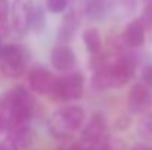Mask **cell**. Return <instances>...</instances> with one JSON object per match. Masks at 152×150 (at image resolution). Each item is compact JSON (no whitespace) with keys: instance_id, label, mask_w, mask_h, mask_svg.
Listing matches in <instances>:
<instances>
[{"instance_id":"cell-1","label":"cell","mask_w":152,"mask_h":150,"mask_svg":"<svg viewBox=\"0 0 152 150\" xmlns=\"http://www.w3.org/2000/svg\"><path fill=\"white\" fill-rule=\"evenodd\" d=\"M134 74V60L130 56H123L111 65H103L96 69L92 84L96 90L121 88Z\"/></svg>"},{"instance_id":"cell-2","label":"cell","mask_w":152,"mask_h":150,"mask_svg":"<svg viewBox=\"0 0 152 150\" xmlns=\"http://www.w3.org/2000/svg\"><path fill=\"white\" fill-rule=\"evenodd\" d=\"M86 118V112L80 106H64L52 113L49 128L55 137L64 138L77 131Z\"/></svg>"},{"instance_id":"cell-3","label":"cell","mask_w":152,"mask_h":150,"mask_svg":"<svg viewBox=\"0 0 152 150\" xmlns=\"http://www.w3.org/2000/svg\"><path fill=\"white\" fill-rule=\"evenodd\" d=\"M28 59L30 54L24 46L16 43L4 44L3 56L0 59V71L9 78H19L28 65Z\"/></svg>"},{"instance_id":"cell-4","label":"cell","mask_w":152,"mask_h":150,"mask_svg":"<svg viewBox=\"0 0 152 150\" xmlns=\"http://www.w3.org/2000/svg\"><path fill=\"white\" fill-rule=\"evenodd\" d=\"M84 93V77L81 72H69L68 75L56 78V87L52 94L53 99L62 101L78 100Z\"/></svg>"},{"instance_id":"cell-5","label":"cell","mask_w":152,"mask_h":150,"mask_svg":"<svg viewBox=\"0 0 152 150\" xmlns=\"http://www.w3.org/2000/svg\"><path fill=\"white\" fill-rule=\"evenodd\" d=\"M56 78L58 77H55L49 69H46L43 66L33 68L28 75L31 90L37 94H48V96H52L55 91Z\"/></svg>"},{"instance_id":"cell-6","label":"cell","mask_w":152,"mask_h":150,"mask_svg":"<svg viewBox=\"0 0 152 150\" xmlns=\"http://www.w3.org/2000/svg\"><path fill=\"white\" fill-rule=\"evenodd\" d=\"M129 109L133 113H143L152 109V88L146 87L143 83L136 84L130 93L127 100Z\"/></svg>"},{"instance_id":"cell-7","label":"cell","mask_w":152,"mask_h":150,"mask_svg":"<svg viewBox=\"0 0 152 150\" xmlns=\"http://www.w3.org/2000/svg\"><path fill=\"white\" fill-rule=\"evenodd\" d=\"M31 6L24 0H15L10 4V25L18 34H25L30 30Z\"/></svg>"},{"instance_id":"cell-8","label":"cell","mask_w":152,"mask_h":150,"mask_svg":"<svg viewBox=\"0 0 152 150\" xmlns=\"http://www.w3.org/2000/svg\"><path fill=\"white\" fill-rule=\"evenodd\" d=\"M105 131H106V122H105L103 116L102 115H93L92 119L86 124V127L81 131V141L84 144L93 146L98 141L103 140Z\"/></svg>"},{"instance_id":"cell-9","label":"cell","mask_w":152,"mask_h":150,"mask_svg":"<svg viewBox=\"0 0 152 150\" xmlns=\"http://www.w3.org/2000/svg\"><path fill=\"white\" fill-rule=\"evenodd\" d=\"M75 53L66 44L55 46L50 51V63L58 71H71L75 66Z\"/></svg>"},{"instance_id":"cell-10","label":"cell","mask_w":152,"mask_h":150,"mask_svg":"<svg viewBox=\"0 0 152 150\" xmlns=\"http://www.w3.org/2000/svg\"><path fill=\"white\" fill-rule=\"evenodd\" d=\"M123 41L129 47H142L145 44V28L139 19H134L127 24L123 33Z\"/></svg>"},{"instance_id":"cell-11","label":"cell","mask_w":152,"mask_h":150,"mask_svg":"<svg viewBox=\"0 0 152 150\" xmlns=\"http://www.w3.org/2000/svg\"><path fill=\"white\" fill-rule=\"evenodd\" d=\"M78 28V18L75 15V12H69L65 15V18L62 19L59 33H58V38L62 43H68L72 40L75 31Z\"/></svg>"},{"instance_id":"cell-12","label":"cell","mask_w":152,"mask_h":150,"mask_svg":"<svg viewBox=\"0 0 152 150\" xmlns=\"http://www.w3.org/2000/svg\"><path fill=\"white\" fill-rule=\"evenodd\" d=\"M83 41L87 51L92 54H98L102 50V37L98 28H87L83 33Z\"/></svg>"},{"instance_id":"cell-13","label":"cell","mask_w":152,"mask_h":150,"mask_svg":"<svg viewBox=\"0 0 152 150\" xmlns=\"http://www.w3.org/2000/svg\"><path fill=\"white\" fill-rule=\"evenodd\" d=\"M106 1L105 0H89L86 4V13L92 19H101L105 13Z\"/></svg>"},{"instance_id":"cell-14","label":"cell","mask_w":152,"mask_h":150,"mask_svg":"<svg viewBox=\"0 0 152 150\" xmlns=\"http://www.w3.org/2000/svg\"><path fill=\"white\" fill-rule=\"evenodd\" d=\"M46 25V16L45 12L40 6H34L31 7V15H30V28L40 31L43 27Z\"/></svg>"},{"instance_id":"cell-15","label":"cell","mask_w":152,"mask_h":150,"mask_svg":"<svg viewBox=\"0 0 152 150\" xmlns=\"http://www.w3.org/2000/svg\"><path fill=\"white\" fill-rule=\"evenodd\" d=\"M9 12H10L9 0H0V40L1 37L7 34V30H9V24H7Z\"/></svg>"},{"instance_id":"cell-16","label":"cell","mask_w":152,"mask_h":150,"mask_svg":"<svg viewBox=\"0 0 152 150\" xmlns=\"http://www.w3.org/2000/svg\"><path fill=\"white\" fill-rule=\"evenodd\" d=\"M140 24L143 25V28L146 30H152V0L151 1H146L145 7H143V12L140 15Z\"/></svg>"},{"instance_id":"cell-17","label":"cell","mask_w":152,"mask_h":150,"mask_svg":"<svg viewBox=\"0 0 152 150\" xmlns=\"http://www.w3.org/2000/svg\"><path fill=\"white\" fill-rule=\"evenodd\" d=\"M46 6L48 10L52 13H61L66 9L68 0H46Z\"/></svg>"},{"instance_id":"cell-18","label":"cell","mask_w":152,"mask_h":150,"mask_svg":"<svg viewBox=\"0 0 152 150\" xmlns=\"http://www.w3.org/2000/svg\"><path fill=\"white\" fill-rule=\"evenodd\" d=\"M142 81L146 87L152 88V65H148L142 71Z\"/></svg>"},{"instance_id":"cell-19","label":"cell","mask_w":152,"mask_h":150,"mask_svg":"<svg viewBox=\"0 0 152 150\" xmlns=\"http://www.w3.org/2000/svg\"><path fill=\"white\" fill-rule=\"evenodd\" d=\"M140 130H142V133H145V134H148V136L152 134V113H149V115L143 119Z\"/></svg>"},{"instance_id":"cell-20","label":"cell","mask_w":152,"mask_h":150,"mask_svg":"<svg viewBox=\"0 0 152 150\" xmlns=\"http://www.w3.org/2000/svg\"><path fill=\"white\" fill-rule=\"evenodd\" d=\"M69 150H87V149H84L81 144H72V146L69 147Z\"/></svg>"},{"instance_id":"cell-21","label":"cell","mask_w":152,"mask_h":150,"mask_svg":"<svg viewBox=\"0 0 152 150\" xmlns=\"http://www.w3.org/2000/svg\"><path fill=\"white\" fill-rule=\"evenodd\" d=\"M3 50H4V44H3V41L0 40V59H1V56H3Z\"/></svg>"},{"instance_id":"cell-22","label":"cell","mask_w":152,"mask_h":150,"mask_svg":"<svg viewBox=\"0 0 152 150\" xmlns=\"http://www.w3.org/2000/svg\"><path fill=\"white\" fill-rule=\"evenodd\" d=\"M132 150H149V149L145 147V146H136V147H133Z\"/></svg>"},{"instance_id":"cell-23","label":"cell","mask_w":152,"mask_h":150,"mask_svg":"<svg viewBox=\"0 0 152 150\" xmlns=\"http://www.w3.org/2000/svg\"><path fill=\"white\" fill-rule=\"evenodd\" d=\"M3 127H4V121H3V118L0 116V131L3 130Z\"/></svg>"},{"instance_id":"cell-24","label":"cell","mask_w":152,"mask_h":150,"mask_svg":"<svg viewBox=\"0 0 152 150\" xmlns=\"http://www.w3.org/2000/svg\"><path fill=\"white\" fill-rule=\"evenodd\" d=\"M145 1H151V0H145Z\"/></svg>"},{"instance_id":"cell-25","label":"cell","mask_w":152,"mask_h":150,"mask_svg":"<svg viewBox=\"0 0 152 150\" xmlns=\"http://www.w3.org/2000/svg\"><path fill=\"white\" fill-rule=\"evenodd\" d=\"M0 150H1V146H0Z\"/></svg>"}]
</instances>
